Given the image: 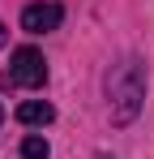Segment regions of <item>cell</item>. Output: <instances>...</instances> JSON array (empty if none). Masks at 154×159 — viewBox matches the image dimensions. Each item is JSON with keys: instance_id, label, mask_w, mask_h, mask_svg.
<instances>
[{"instance_id": "cell-2", "label": "cell", "mask_w": 154, "mask_h": 159, "mask_svg": "<svg viewBox=\"0 0 154 159\" xmlns=\"http://www.w3.org/2000/svg\"><path fill=\"white\" fill-rule=\"evenodd\" d=\"M9 78L17 82V86H26V90H39V86L47 82V60H43V52H39V48H17L13 60H9Z\"/></svg>"}, {"instance_id": "cell-7", "label": "cell", "mask_w": 154, "mask_h": 159, "mask_svg": "<svg viewBox=\"0 0 154 159\" xmlns=\"http://www.w3.org/2000/svg\"><path fill=\"white\" fill-rule=\"evenodd\" d=\"M0 120H4V107H0Z\"/></svg>"}, {"instance_id": "cell-3", "label": "cell", "mask_w": 154, "mask_h": 159, "mask_svg": "<svg viewBox=\"0 0 154 159\" xmlns=\"http://www.w3.org/2000/svg\"><path fill=\"white\" fill-rule=\"evenodd\" d=\"M64 22V9L56 0H39V4H26L22 9V30L26 34H47Z\"/></svg>"}, {"instance_id": "cell-6", "label": "cell", "mask_w": 154, "mask_h": 159, "mask_svg": "<svg viewBox=\"0 0 154 159\" xmlns=\"http://www.w3.org/2000/svg\"><path fill=\"white\" fill-rule=\"evenodd\" d=\"M94 159H111V155H94Z\"/></svg>"}, {"instance_id": "cell-4", "label": "cell", "mask_w": 154, "mask_h": 159, "mask_svg": "<svg viewBox=\"0 0 154 159\" xmlns=\"http://www.w3.org/2000/svg\"><path fill=\"white\" fill-rule=\"evenodd\" d=\"M17 120H22V125H30V129H43V125H51V120H56V107H51L47 99H26V103L17 107Z\"/></svg>"}, {"instance_id": "cell-1", "label": "cell", "mask_w": 154, "mask_h": 159, "mask_svg": "<svg viewBox=\"0 0 154 159\" xmlns=\"http://www.w3.org/2000/svg\"><path fill=\"white\" fill-rule=\"evenodd\" d=\"M107 99H111V120H116V125L137 120V112L146 103V69H141L137 56H128V60H120V65L111 69V78H107Z\"/></svg>"}, {"instance_id": "cell-5", "label": "cell", "mask_w": 154, "mask_h": 159, "mask_svg": "<svg viewBox=\"0 0 154 159\" xmlns=\"http://www.w3.org/2000/svg\"><path fill=\"white\" fill-rule=\"evenodd\" d=\"M51 155V146H47V138H39V133H30L22 142V159H47Z\"/></svg>"}]
</instances>
